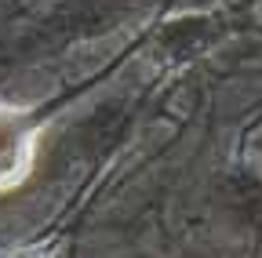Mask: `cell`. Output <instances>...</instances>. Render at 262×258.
Returning a JSON list of instances; mask_svg holds the SVG:
<instances>
[{
	"mask_svg": "<svg viewBox=\"0 0 262 258\" xmlns=\"http://www.w3.org/2000/svg\"><path fill=\"white\" fill-rule=\"evenodd\" d=\"M33 160V127L22 113L0 106V193L22 182Z\"/></svg>",
	"mask_w": 262,
	"mask_h": 258,
	"instance_id": "obj_1",
	"label": "cell"
}]
</instances>
